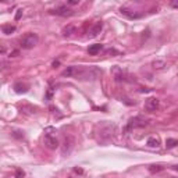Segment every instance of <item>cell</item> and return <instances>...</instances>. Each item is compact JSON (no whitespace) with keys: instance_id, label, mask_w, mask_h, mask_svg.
Wrapping results in <instances>:
<instances>
[{"instance_id":"29","label":"cell","mask_w":178,"mask_h":178,"mask_svg":"<svg viewBox=\"0 0 178 178\" xmlns=\"http://www.w3.org/2000/svg\"><path fill=\"white\" fill-rule=\"evenodd\" d=\"M58 64H60V61H54V63H53V67H54V68H56V67H57V65H58Z\"/></svg>"},{"instance_id":"24","label":"cell","mask_w":178,"mask_h":178,"mask_svg":"<svg viewBox=\"0 0 178 178\" xmlns=\"http://www.w3.org/2000/svg\"><path fill=\"white\" fill-rule=\"evenodd\" d=\"M79 4V0H68L67 2V6H77Z\"/></svg>"},{"instance_id":"15","label":"cell","mask_w":178,"mask_h":178,"mask_svg":"<svg viewBox=\"0 0 178 178\" xmlns=\"http://www.w3.org/2000/svg\"><path fill=\"white\" fill-rule=\"evenodd\" d=\"M14 91H15V93H26V92H28V85L15 84L14 85Z\"/></svg>"},{"instance_id":"4","label":"cell","mask_w":178,"mask_h":178,"mask_svg":"<svg viewBox=\"0 0 178 178\" xmlns=\"http://www.w3.org/2000/svg\"><path fill=\"white\" fill-rule=\"evenodd\" d=\"M149 124V120H146L143 117H132L131 120L128 121V127L127 129H132V128H143Z\"/></svg>"},{"instance_id":"18","label":"cell","mask_w":178,"mask_h":178,"mask_svg":"<svg viewBox=\"0 0 178 178\" xmlns=\"http://www.w3.org/2000/svg\"><path fill=\"white\" fill-rule=\"evenodd\" d=\"M152 65L155 70H161V68L166 67V61H164V60H155Z\"/></svg>"},{"instance_id":"11","label":"cell","mask_w":178,"mask_h":178,"mask_svg":"<svg viewBox=\"0 0 178 178\" xmlns=\"http://www.w3.org/2000/svg\"><path fill=\"white\" fill-rule=\"evenodd\" d=\"M102 28H103V24L102 22H96L95 25H92L91 29H89L88 36H89V38H96V36L102 32Z\"/></svg>"},{"instance_id":"7","label":"cell","mask_w":178,"mask_h":178,"mask_svg":"<svg viewBox=\"0 0 178 178\" xmlns=\"http://www.w3.org/2000/svg\"><path fill=\"white\" fill-rule=\"evenodd\" d=\"M82 70H84V67H81V65H71L63 71V77H79Z\"/></svg>"},{"instance_id":"30","label":"cell","mask_w":178,"mask_h":178,"mask_svg":"<svg viewBox=\"0 0 178 178\" xmlns=\"http://www.w3.org/2000/svg\"><path fill=\"white\" fill-rule=\"evenodd\" d=\"M172 178H175V177H172Z\"/></svg>"},{"instance_id":"19","label":"cell","mask_w":178,"mask_h":178,"mask_svg":"<svg viewBox=\"0 0 178 178\" xmlns=\"http://www.w3.org/2000/svg\"><path fill=\"white\" fill-rule=\"evenodd\" d=\"M177 145H178V140L177 139L168 138V139L166 140V148H167V149H172V148H175Z\"/></svg>"},{"instance_id":"5","label":"cell","mask_w":178,"mask_h":178,"mask_svg":"<svg viewBox=\"0 0 178 178\" xmlns=\"http://www.w3.org/2000/svg\"><path fill=\"white\" fill-rule=\"evenodd\" d=\"M50 13H53V14H56V15H60V17H71V15L74 14V11L67 6V4L56 7V9L50 10Z\"/></svg>"},{"instance_id":"2","label":"cell","mask_w":178,"mask_h":178,"mask_svg":"<svg viewBox=\"0 0 178 178\" xmlns=\"http://www.w3.org/2000/svg\"><path fill=\"white\" fill-rule=\"evenodd\" d=\"M38 42H39V36L34 32H29L21 39V47L26 49V50L34 49V47L38 45Z\"/></svg>"},{"instance_id":"25","label":"cell","mask_w":178,"mask_h":178,"mask_svg":"<svg viewBox=\"0 0 178 178\" xmlns=\"http://www.w3.org/2000/svg\"><path fill=\"white\" fill-rule=\"evenodd\" d=\"M21 17H22V10L20 9V10H17V14H15V21H18Z\"/></svg>"},{"instance_id":"20","label":"cell","mask_w":178,"mask_h":178,"mask_svg":"<svg viewBox=\"0 0 178 178\" xmlns=\"http://www.w3.org/2000/svg\"><path fill=\"white\" fill-rule=\"evenodd\" d=\"M56 132H57V129H56L54 127H46L45 131H43V134L46 135V136H52V135L56 134Z\"/></svg>"},{"instance_id":"17","label":"cell","mask_w":178,"mask_h":178,"mask_svg":"<svg viewBox=\"0 0 178 178\" xmlns=\"http://www.w3.org/2000/svg\"><path fill=\"white\" fill-rule=\"evenodd\" d=\"M148 146H149V148H159V146H160V140H159V138L150 136L149 139H148Z\"/></svg>"},{"instance_id":"21","label":"cell","mask_w":178,"mask_h":178,"mask_svg":"<svg viewBox=\"0 0 178 178\" xmlns=\"http://www.w3.org/2000/svg\"><path fill=\"white\" fill-rule=\"evenodd\" d=\"M161 170H163V167H161V166H156V164H153V166L149 167V171L150 172H159V171H161Z\"/></svg>"},{"instance_id":"16","label":"cell","mask_w":178,"mask_h":178,"mask_svg":"<svg viewBox=\"0 0 178 178\" xmlns=\"http://www.w3.org/2000/svg\"><path fill=\"white\" fill-rule=\"evenodd\" d=\"M2 31H3V34H6V35H11L13 32H15V26L11 25V24H6V25L2 26Z\"/></svg>"},{"instance_id":"27","label":"cell","mask_w":178,"mask_h":178,"mask_svg":"<svg viewBox=\"0 0 178 178\" xmlns=\"http://www.w3.org/2000/svg\"><path fill=\"white\" fill-rule=\"evenodd\" d=\"M4 53H6V47L3 45H0V54H4Z\"/></svg>"},{"instance_id":"13","label":"cell","mask_w":178,"mask_h":178,"mask_svg":"<svg viewBox=\"0 0 178 178\" xmlns=\"http://www.w3.org/2000/svg\"><path fill=\"white\" fill-rule=\"evenodd\" d=\"M77 32V28L74 25H67V26H64L63 28V31H61V35L63 36H71V35H74V34Z\"/></svg>"},{"instance_id":"12","label":"cell","mask_w":178,"mask_h":178,"mask_svg":"<svg viewBox=\"0 0 178 178\" xmlns=\"http://www.w3.org/2000/svg\"><path fill=\"white\" fill-rule=\"evenodd\" d=\"M45 145H46V148H49V149H57L60 143H58L57 138H54V136H45Z\"/></svg>"},{"instance_id":"6","label":"cell","mask_w":178,"mask_h":178,"mask_svg":"<svg viewBox=\"0 0 178 178\" xmlns=\"http://www.w3.org/2000/svg\"><path fill=\"white\" fill-rule=\"evenodd\" d=\"M74 145H75V140H74L73 136H67V138H65L64 142H63V145H61V153H63V156L70 155V153L73 152V149H74Z\"/></svg>"},{"instance_id":"23","label":"cell","mask_w":178,"mask_h":178,"mask_svg":"<svg viewBox=\"0 0 178 178\" xmlns=\"http://www.w3.org/2000/svg\"><path fill=\"white\" fill-rule=\"evenodd\" d=\"M15 174H17V175H15V178H22L24 175H25V172H24L22 170H20V168H18L17 171H15Z\"/></svg>"},{"instance_id":"22","label":"cell","mask_w":178,"mask_h":178,"mask_svg":"<svg viewBox=\"0 0 178 178\" xmlns=\"http://www.w3.org/2000/svg\"><path fill=\"white\" fill-rule=\"evenodd\" d=\"M11 135L14 138H17V139H22L24 138V132H21V131H13Z\"/></svg>"},{"instance_id":"1","label":"cell","mask_w":178,"mask_h":178,"mask_svg":"<svg viewBox=\"0 0 178 178\" xmlns=\"http://www.w3.org/2000/svg\"><path fill=\"white\" fill-rule=\"evenodd\" d=\"M100 75H102V70H100L99 67L92 65V67H89V68L84 67V70H82V73L79 74L78 78L85 79V81H95V79H97Z\"/></svg>"},{"instance_id":"8","label":"cell","mask_w":178,"mask_h":178,"mask_svg":"<svg viewBox=\"0 0 178 178\" xmlns=\"http://www.w3.org/2000/svg\"><path fill=\"white\" fill-rule=\"evenodd\" d=\"M160 106V102H159L157 97H149V99H146L145 102V109L148 111H156Z\"/></svg>"},{"instance_id":"14","label":"cell","mask_w":178,"mask_h":178,"mask_svg":"<svg viewBox=\"0 0 178 178\" xmlns=\"http://www.w3.org/2000/svg\"><path fill=\"white\" fill-rule=\"evenodd\" d=\"M103 49V45H100V43H95V45H92V46H89V49H88V53L91 56H96L97 53H100V50Z\"/></svg>"},{"instance_id":"3","label":"cell","mask_w":178,"mask_h":178,"mask_svg":"<svg viewBox=\"0 0 178 178\" xmlns=\"http://www.w3.org/2000/svg\"><path fill=\"white\" fill-rule=\"evenodd\" d=\"M114 129H116V125L114 124H103L102 127H100V139L102 140H109L111 139V136H113L114 134Z\"/></svg>"},{"instance_id":"10","label":"cell","mask_w":178,"mask_h":178,"mask_svg":"<svg viewBox=\"0 0 178 178\" xmlns=\"http://www.w3.org/2000/svg\"><path fill=\"white\" fill-rule=\"evenodd\" d=\"M111 75H113V78L116 82L124 81V71H123V68H120L118 65H114V67L111 68Z\"/></svg>"},{"instance_id":"9","label":"cell","mask_w":178,"mask_h":178,"mask_svg":"<svg viewBox=\"0 0 178 178\" xmlns=\"http://www.w3.org/2000/svg\"><path fill=\"white\" fill-rule=\"evenodd\" d=\"M120 13H121L123 15H125L127 18H129V20H138V18L142 17V14H140V13L132 11V10L127 9V7H121V9H120Z\"/></svg>"},{"instance_id":"26","label":"cell","mask_w":178,"mask_h":178,"mask_svg":"<svg viewBox=\"0 0 178 178\" xmlns=\"http://www.w3.org/2000/svg\"><path fill=\"white\" fill-rule=\"evenodd\" d=\"M106 54H118V52H117L116 49H109V50H106Z\"/></svg>"},{"instance_id":"28","label":"cell","mask_w":178,"mask_h":178,"mask_svg":"<svg viewBox=\"0 0 178 178\" xmlns=\"http://www.w3.org/2000/svg\"><path fill=\"white\" fill-rule=\"evenodd\" d=\"M74 171H75V172H79V174H82V170H81V168H77V167L74 168Z\"/></svg>"}]
</instances>
